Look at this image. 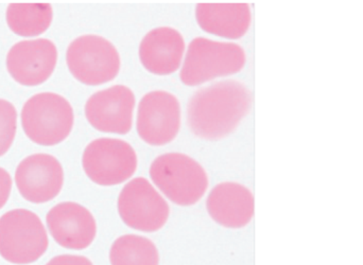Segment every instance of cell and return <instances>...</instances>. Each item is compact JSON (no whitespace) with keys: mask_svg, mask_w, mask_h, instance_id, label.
Listing matches in <instances>:
<instances>
[{"mask_svg":"<svg viewBox=\"0 0 363 265\" xmlns=\"http://www.w3.org/2000/svg\"><path fill=\"white\" fill-rule=\"evenodd\" d=\"M196 21L204 31L221 38H242L251 25V9L247 4H200Z\"/></svg>","mask_w":363,"mask_h":265,"instance_id":"2e32d148","label":"cell"},{"mask_svg":"<svg viewBox=\"0 0 363 265\" xmlns=\"http://www.w3.org/2000/svg\"><path fill=\"white\" fill-rule=\"evenodd\" d=\"M207 210L213 221L228 228H240L253 219L254 196L245 186L221 183L207 198Z\"/></svg>","mask_w":363,"mask_h":265,"instance_id":"5bb4252c","label":"cell"},{"mask_svg":"<svg viewBox=\"0 0 363 265\" xmlns=\"http://www.w3.org/2000/svg\"><path fill=\"white\" fill-rule=\"evenodd\" d=\"M135 97L123 85L94 94L85 106L87 120L98 131L127 134L131 130Z\"/></svg>","mask_w":363,"mask_h":265,"instance_id":"8fae6325","label":"cell"},{"mask_svg":"<svg viewBox=\"0 0 363 265\" xmlns=\"http://www.w3.org/2000/svg\"><path fill=\"white\" fill-rule=\"evenodd\" d=\"M51 21L52 8L48 4H11L6 10L9 27L17 35H40L48 29Z\"/></svg>","mask_w":363,"mask_h":265,"instance_id":"e0dca14e","label":"cell"},{"mask_svg":"<svg viewBox=\"0 0 363 265\" xmlns=\"http://www.w3.org/2000/svg\"><path fill=\"white\" fill-rule=\"evenodd\" d=\"M118 213L125 225L140 232H153L167 223L170 209L163 196L145 177H136L123 187Z\"/></svg>","mask_w":363,"mask_h":265,"instance_id":"ba28073f","label":"cell"},{"mask_svg":"<svg viewBox=\"0 0 363 265\" xmlns=\"http://www.w3.org/2000/svg\"><path fill=\"white\" fill-rule=\"evenodd\" d=\"M245 64V53L238 45L194 38L188 47L181 80L188 86H196L218 77L237 74Z\"/></svg>","mask_w":363,"mask_h":265,"instance_id":"3957f363","label":"cell"},{"mask_svg":"<svg viewBox=\"0 0 363 265\" xmlns=\"http://www.w3.org/2000/svg\"><path fill=\"white\" fill-rule=\"evenodd\" d=\"M12 189V179L4 169L0 168V209L8 202Z\"/></svg>","mask_w":363,"mask_h":265,"instance_id":"ffe728a7","label":"cell"},{"mask_svg":"<svg viewBox=\"0 0 363 265\" xmlns=\"http://www.w3.org/2000/svg\"><path fill=\"white\" fill-rule=\"evenodd\" d=\"M17 114L13 104L0 99V157L10 149L16 132Z\"/></svg>","mask_w":363,"mask_h":265,"instance_id":"d6986e66","label":"cell"},{"mask_svg":"<svg viewBox=\"0 0 363 265\" xmlns=\"http://www.w3.org/2000/svg\"><path fill=\"white\" fill-rule=\"evenodd\" d=\"M112 265H159V251L152 241L136 235H125L111 247Z\"/></svg>","mask_w":363,"mask_h":265,"instance_id":"ac0fdd59","label":"cell"},{"mask_svg":"<svg viewBox=\"0 0 363 265\" xmlns=\"http://www.w3.org/2000/svg\"><path fill=\"white\" fill-rule=\"evenodd\" d=\"M251 106V95L238 81H222L194 94L187 106L188 127L203 139L223 138L238 127Z\"/></svg>","mask_w":363,"mask_h":265,"instance_id":"6da1fadb","label":"cell"},{"mask_svg":"<svg viewBox=\"0 0 363 265\" xmlns=\"http://www.w3.org/2000/svg\"><path fill=\"white\" fill-rule=\"evenodd\" d=\"M46 221L55 242L65 249H87L97 234L95 218L77 203H61L53 207L47 215Z\"/></svg>","mask_w":363,"mask_h":265,"instance_id":"4fadbf2b","label":"cell"},{"mask_svg":"<svg viewBox=\"0 0 363 265\" xmlns=\"http://www.w3.org/2000/svg\"><path fill=\"white\" fill-rule=\"evenodd\" d=\"M150 177L172 202L180 206L198 203L208 187L204 168L181 153H167L157 157L151 164Z\"/></svg>","mask_w":363,"mask_h":265,"instance_id":"7a4b0ae2","label":"cell"},{"mask_svg":"<svg viewBox=\"0 0 363 265\" xmlns=\"http://www.w3.org/2000/svg\"><path fill=\"white\" fill-rule=\"evenodd\" d=\"M185 43L174 28L161 27L149 32L140 46V57L147 70L155 74H170L180 68Z\"/></svg>","mask_w":363,"mask_h":265,"instance_id":"9a60e30c","label":"cell"},{"mask_svg":"<svg viewBox=\"0 0 363 265\" xmlns=\"http://www.w3.org/2000/svg\"><path fill=\"white\" fill-rule=\"evenodd\" d=\"M87 176L100 186H115L128 181L138 169V155L130 143L121 139L91 141L82 158Z\"/></svg>","mask_w":363,"mask_h":265,"instance_id":"52a82bcc","label":"cell"},{"mask_svg":"<svg viewBox=\"0 0 363 265\" xmlns=\"http://www.w3.org/2000/svg\"><path fill=\"white\" fill-rule=\"evenodd\" d=\"M46 265H94L91 260L82 256L62 255L53 258Z\"/></svg>","mask_w":363,"mask_h":265,"instance_id":"44dd1931","label":"cell"},{"mask_svg":"<svg viewBox=\"0 0 363 265\" xmlns=\"http://www.w3.org/2000/svg\"><path fill=\"white\" fill-rule=\"evenodd\" d=\"M23 132L38 145H55L67 138L74 125L69 102L53 93L33 96L21 112Z\"/></svg>","mask_w":363,"mask_h":265,"instance_id":"277c9868","label":"cell"},{"mask_svg":"<svg viewBox=\"0 0 363 265\" xmlns=\"http://www.w3.org/2000/svg\"><path fill=\"white\" fill-rule=\"evenodd\" d=\"M68 68L86 85L110 82L121 69V57L112 43L98 35H83L68 47Z\"/></svg>","mask_w":363,"mask_h":265,"instance_id":"8992f818","label":"cell"},{"mask_svg":"<svg viewBox=\"0 0 363 265\" xmlns=\"http://www.w3.org/2000/svg\"><path fill=\"white\" fill-rule=\"evenodd\" d=\"M15 181L19 193L26 200L34 204L49 202L63 187V168L53 156L34 154L18 164Z\"/></svg>","mask_w":363,"mask_h":265,"instance_id":"30bf717a","label":"cell"},{"mask_svg":"<svg viewBox=\"0 0 363 265\" xmlns=\"http://www.w3.org/2000/svg\"><path fill=\"white\" fill-rule=\"evenodd\" d=\"M181 127L180 102L168 91H151L140 102L138 113V132L148 145L172 142Z\"/></svg>","mask_w":363,"mask_h":265,"instance_id":"9c48e42d","label":"cell"},{"mask_svg":"<svg viewBox=\"0 0 363 265\" xmlns=\"http://www.w3.org/2000/svg\"><path fill=\"white\" fill-rule=\"evenodd\" d=\"M57 61V47L51 40H23L11 48L6 67L19 84L36 86L50 78Z\"/></svg>","mask_w":363,"mask_h":265,"instance_id":"7c38bea8","label":"cell"},{"mask_svg":"<svg viewBox=\"0 0 363 265\" xmlns=\"http://www.w3.org/2000/svg\"><path fill=\"white\" fill-rule=\"evenodd\" d=\"M48 249V236L35 213L26 209L0 218V255L14 264L38 261Z\"/></svg>","mask_w":363,"mask_h":265,"instance_id":"5b68a950","label":"cell"}]
</instances>
